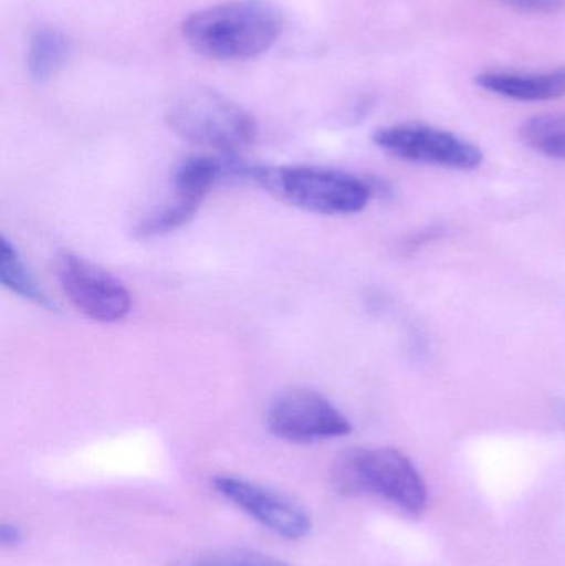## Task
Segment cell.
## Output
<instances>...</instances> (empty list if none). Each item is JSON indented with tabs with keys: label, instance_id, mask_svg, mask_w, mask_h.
I'll return each instance as SVG.
<instances>
[{
	"label": "cell",
	"instance_id": "6da1fadb",
	"mask_svg": "<svg viewBox=\"0 0 565 566\" xmlns=\"http://www.w3.org/2000/svg\"><path fill=\"white\" fill-rule=\"evenodd\" d=\"M284 17L268 0H228L196 10L182 22L185 42L216 62H242L269 52L281 39Z\"/></svg>",
	"mask_w": 565,
	"mask_h": 566
},
{
	"label": "cell",
	"instance_id": "7a4b0ae2",
	"mask_svg": "<svg viewBox=\"0 0 565 566\" xmlns=\"http://www.w3.org/2000/svg\"><path fill=\"white\" fill-rule=\"evenodd\" d=\"M231 181L251 182L281 201L322 216L358 214L375 198L370 179L322 166H261L234 159Z\"/></svg>",
	"mask_w": 565,
	"mask_h": 566
},
{
	"label": "cell",
	"instance_id": "3957f363",
	"mask_svg": "<svg viewBox=\"0 0 565 566\" xmlns=\"http://www.w3.org/2000/svg\"><path fill=\"white\" fill-rule=\"evenodd\" d=\"M331 481L344 497H377L408 517L428 507V485L405 452L395 448H348L332 462Z\"/></svg>",
	"mask_w": 565,
	"mask_h": 566
},
{
	"label": "cell",
	"instance_id": "277c9868",
	"mask_svg": "<svg viewBox=\"0 0 565 566\" xmlns=\"http://www.w3.org/2000/svg\"><path fill=\"white\" fill-rule=\"evenodd\" d=\"M169 128L192 145L219 155L238 156L258 138L251 113L215 90L196 88L179 95L166 113Z\"/></svg>",
	"mask_w": 565,
	"mask_h": 566
},
{
	"label": "cell",
	"instance_id": "5b68a950",
	"mask_svg": "<svg viewBox=\"0 0 565 566\" xmlns=\"http://www.w3.org/2000/svg\"><path fill=\"white\" fill-rule=\"evenodd\" d=\"M375 146L387 155L411 163L453 171H473L483 165L480 146L470 139L423 123H397L375 129Z\"/></svg>",
	"mask_w": 565,
	"mask_h": 566
},
{
	"label": "cell",
	"instance_id": "8992f818",
	"mask_svg": "<svg viewBox=\"0 0 565 566\" xmlns=\"http://www.w3.org/2000/svg\"><path fill=\"white\" fill-rule=\"evenodd\" d=\"M269 432L289 444H317L350 434V419L321 392L294 388L272 399L265 412Z\"/></svg>",
	"mask_w": 565,
	"mask_h": 566
},
{
	"label": "cell",
	"instance_id": "52a82bcc",
	"mask_svg": "<svg viewBox=\"0 0 565 566\" xmlns=\"http://www.w3.org/2000/svg\"><path fill=\"white\" fill-rule=\"evenodd\" d=\"M211 485L216 494L275 537L297 542L311 535V512L285 492L236 474H216Z\"/></svg>",
	"mask_w": 565,
	"mask_h": 566
},
{
	"label": "cell",
	"instance_id": "ba28073f",
	"mask_svg": "<svg viewBox=\"0 0 565 566\" xmlns=\"http://www.w3.org/2000/svg\"><path fill=\"white\" fill-rule=\"evenodd\" d=\"M55 275L69 302L93 322H122L132 312V293L125 283L80 255L60 254Z\"/></svg>",
	"mask_w": 565,
	"mask_h": 566
},
{
	"label": "cell",
	"instance_id": "9c48e42d",
	"mask_svg": "<svg viewBox=\"0 0 565 566\" xmlns=\"http://www.w3.org/2000/svg\"><path fill=\"white\" fill-rule=\"evenodd\" d=\"M491 95L523 103L554 102L565 96V66L550 70H488L474 78Z\"/></svg>",
	"mask_w": 565,
	"mask_h": 566
},
{
	"label": "cell",
	"instance_id": "30bf717a",
	"mask_svg": "<svg viewBox=\"0 0 565 566\" xmlns=\"http://www.w3.org/2000/svg\"><path fill=\"white\" fill-rule=\"evenodd\" d=\"M228 155L189 156L176 166L172 172V188L179 198L205 201L212 188L226 182Z\"/></svg>",
	"mask_w": 565,
	"mask_h": 566
},
{
	"label": "cell",
	"instance_id": "8fae6325",
	"mask_svg": "<svg viewBox=\"0 0 565 566\" xmlns=\"http://www.w3.org/2000/svg\"><path fill=\"white\" fill-rule=\"evenodd\" d=\"M72 42L59 29L42 27L30 36L27 46V69L36 82L53 78L69 62Z\"/></svg>",
	"mask_w": 565,
	"mask_h": 566
},
{
	"label": "cell",
	"instance_id": "7c38bea8",
	"mask_svg": "<svg viewBox=\"0 0 565 566\" xmlns=\"http://www.w3.org/2000/svg\"><path fill=\"white\" fill-rule=\"evenodd\" d=\"M0 282L20 298L49 312H56L55 300L40 285L33 272L27 268L15 245L6 235L0 238Z\"/></svg>",
	"mask_w": 565,
	"mask_h": 566
},
{
	"label": "cell",
	"instance_id": "4fadbf2b",
	"mask_svg": "<svg viewBox=\"0 0 565 566\" xmlns=\"http://www.w3.org/2000/svg\"><path fill=\"white\" fill-rule=\"evenodd\" d=\"M520 136L537 155L565 161V112L531 116L521 125Z\"/></svg>",
	"mask_w": 565,
	"mask_h": 566
},
{
	"label": "cell",
	"instance_id": "5bb4252c",
	"mask_svg": "<svg viewBox=\"0 0 565 566\" xmlns=\"http://www.w3.org/2000/svg\"><path fill=\"white\" fill-rule=\"evenodd\" d=\"M202 202L176 196L175 201L143 218L135 228V235L138 239H156L171 234L188 224L198 214Z\"/></svg>",
	"mask_w": 565,
	"mask_h": 566
},
{
	"label": "cell",
	"instance_id": "9a60e30c",
	"mask_svg": "<svg viewBox=\"0 0 565 566\" xmlns=\"http://www.w3.org/2000/svg\"><path fill=\"white\" fill-rule=\"evenodd\" d=\"M176 566H292L282 558L251 551L221 552V554L202 555Z\"/></svg>",
	"mask_w": 565,
	"mask_h": 566
},
{
	"label": "cell",
	"instance_id": "2e32d148",
	"mask_svg": "<svg viewBox=\"0 0 565 566\" xmlns=\"http://www.w3.org/2000/svg\"><path fill=\"white\" fill-rule=\"evenodd\" d=\"M514 9L533 13H556L565 7V0H501Z\"/></svg>",
	"mask_w": 565,
	"mask_h": 566
},
{
	"label": "cell",
	"instance_id": "e0dca14e",
	"mask_svg": "<svg viewBox=\"0 0 565 566\" xmlns=\"http://www.w3.org/2000/svg\"><path fill=\"white\" fill-rule=\"evenodd\" d=\"M25 541V532L15 522H2L0 524V547L17 548Z\"/></svg>",
	"mask_w": 565,
	"mask_h": 566
}]
</instances>
